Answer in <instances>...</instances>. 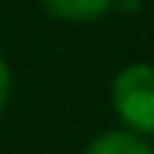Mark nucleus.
<instances>
[{
	"mask_svg": "<svg viewBox=\"0 0 154 154\" xmlns=\"http://www.w3.org/2000/svg\"><path fill=\"white\" fill-rule=\"evenodd\" d=\"M85 154H154V148L148 145V138L129 129H107L85 148Z\"/></svg>",
	"mask_w": 154,
	"mask_h": 154,
	"instance_id": "7ed1b4c3",
	"label": "nucleus"
},
{
	"mask_svg": "<svg viewBox=\"0 0 154 154\" xmlns=\"http://www.w3.org/2000/svg\"><path fill=\"white\" fill-rule=\"evenodd\" d=\"M116 0H41L47 13L60 22H94L113 10Z\"/></svg>",
	"mask_w": 154,
	"mask_h": 154,
	"instance_id": "f03ea898",
	"label": "nucleus"
},
{
	"mask_svg": "<svg viewBox=\"0 0 154 154\" xmlns=\"http://www.w3.org/2000/svg\"><path fill=\"white\" fill-rule=\"evenodd\" d=\"M110 104L120 116L123 129L142 138L154 135V66L129 63L116 72L110 85Z\"/></svg>",
	"mask_w": 154,
	"mask_h": 154,
	"instance_id": "f257e3e1",
	"label": "nucleus"
},
{
	"mask_svg": "<svg viewBox=\"0 0 154 154\" xmlns=\"http://www.w3.org/2000/svg\"><path fill=\"white\" fill-rule=\"evenodd\" d=\"M10 91H13V75H10V66H6V60L0 57V110L6 107V101H10Z\"/></svg>",
	"mask_w": 154,
	"mask_h": 154,
	"instance_id": "20e7f679",
	"label": "nucleus"
}]
</instances>
